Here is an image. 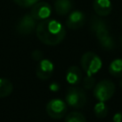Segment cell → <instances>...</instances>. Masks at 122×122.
<instances>
[{
	"label": "cell",
	"instance_id": "cell-1",
	"mask_svg": "<svg viewBox=\"0 0 122 122\" xmlns=\"http://www.w3.org/2000/svg\"><path fill=\"white\" fill-rule=\"evenodd\" d=\"M37 38L48 46H55L61 43L66 36V29L61 22L55 19L40 21L35 29Z\"/></svg>",
	"mask_w": 122,
	"mask_h": 122
},
{
	"label": "cell",
	"instance_id": "cell-2",
	"mask_svg": "<svg viewBox=\"0 0 122 122\" xmlns=\"http://www.w3.org/2000/svg\"><path fill=\"white\" fill-rule=\"evenodd\" d=\"M90 29L95 35L102 49L111 51L115 48V41L110 34L109 26L106 21L101 19L100 16L94 15L91 17Z\"/></svg>",
	"mask_w": 122,
	"mask_h": 122
},
{
	"label": "cell",
	"instance_id": "cell-3",
	"mask_svg": "<svg viewBox=\"0 0 122 122\" xmlns=\"http://www.w3.org/2000/svg\"><path fill=\"white\" fill-rule=\"evenodd\" d=\"M66 103L72 109H82L87 103V94L85 91L77 86L70 87L67 91Z\"/></svg>",
	"mask_w": 122,
	"mask_h": 122
},
{
	"label": "cell",
	"instance_id": "cell-4",
	"mask_svg": "<svg viewBox=\"0 0 122 122\" xmlns=\"http://www.w3.org/2000/svg\"><path fill=\"white\" fill-rule=\"evenodd\" d=\"M81 67L89 75L97 73L102 68L101 58L93 51H87L81 56Z\"/></svg>",
	"mask_w": 122,
	"mask_h": 122
},
{
	"label": "cell",
	"instance_id": "cell-5",
	"mask_svg": "<svg viewBox=\"0 0 122 122\" xmlns=\"http://www.w3.org/2000/svg\"><path fill=\"white\" fill-rule=\"evenodd\" d=\"M115 92L114 84L108 79H104L99 81L94 85L93 88V95L98 101L106 102L110 100Z\"/></svg>",
	"mask_w": 122,
	"mask_h": 122
},
{
	"label": "cell",
	"instance_id": "cell-6",
	"mask_svg": "<svg viewBox=\"0 0 122 122\" xmlns=\"http://www.w3.org/2000/svg\"><path fill=\"white\" fill-rule=\"evenodd\" d=\"M67 103L59 98L50 100L46 106V112L48 115L53 119H61L67 113Z\"/></svg>",
	"mask_w": 122,
	"mask_h": 122
},
{
	"label": "cell",
	"instance_id": "cell-7",
	"mask_svg": "<svg viewBox=\"0 0 122 122\" xmlns=\"http://www.w3.org/2000/svg\"><path fill=\"white\" fill-rule=\"evenodd\" d=\"M36 26V20L31 16V14L26 13L18 20L15 29L19 34L28 35L35 30Z\"/></svg>",
	"mask_w": 122,
	"mask_h": 122
},
{
	"label": "cell",
	"instance_id": "cell-8",
	"mask_svg": "<svg viewBox=\"0 0 122 122\" xmlns=\"http://www.w3.org/2000/svg\"><path fill=\"white\" fill-rule=\"evenodd\" d=\"M30 14L36 21L48 19L51 14V6L48 2L39 1L31 7Z\"/></svg>",
	"mask_w": 122,
	"mask_h": 122
},
{
	"label": "cell",
	"instance_id": "cell-9",
	"mask_svg": "<svg viewBox=\"0 0 122 122\" xmlns=\"http://www.w3.org/2000/svg\"><path fill=\"white\" fill-rule=\"evenodd\" d=\"M54 71L53 63L49 59H41L38 61V64L35 69L36 76L41 80H48L51 77Z\"/></svg>",
	"mask_w": 122,
	"mask_h": 122
},
{
	"label": "cell",
	"instance_id": "cell-10",
	"mask_svg": "<svg viewBox=\"0 0 122 122\" xmlns=\"http://www.w3.org/2000/svg\"><path fill=\"white\" fill-rule=\"evenodd\" d=\"M86 22L85 13L79 10H71L66 20V26L71 30H78L84 26Z\"/></svg>",
	"mask_w": 122,
	"mask_h": 122
},
{
	"label": "cell",
	"instance_id": "cell-11",
	"mask_svg": "<svg viewBox=\"0 0 122 122\" xmlns=\"http://www.w3.org/2000/svg\"><path fill=\"white\" fill-rule=\"evenodd\" d=\"M92 9L96 15L106 17L112 12V6L111 0H93Z\"/></svg>",
	"mask_w": 122,
	"mask_h": 122
},
{
	"label": "cell",
	"instance_id": "cell-12",
	"mask_svg": "<svg viewBox=\"0 0 122 122\" xmlns=\"http://www.w3.org/2000/svg\"><path fill=\"white\" fill-rule=\"evenodd\" d=\"M83 75L81 70L77 66H71L66 72V80L69 84L75 86L82 81Z\"/></svg>",
	"mask_w": 122,
	"mask_h": 122
},
{
	"label": "cell",
	"instance_id": "cell-13",
	"mask_svg": "<svg viewBox=\"0 0 122 122\" xmlns=\"http://www.w3.org/2000/svg\"><path fill=\"white\" fill-rule=\"evenodd\" d=\"M54 10L58 15H67L71 11L73 7V3L71 0H55L54 4Z\"/></svg>",
	"mask_w": 122,
	"mask_h": 122
},
{
	"label": "cell",
	"instance_id": "cell-14",
	"mask_svg": "<svg viewBox=\"0 0 122 122\" xmlns=\"http://www.w3.org/2000/svg\"><path fill=\"white\" fill-rule=\"evenodd\" d=\"M109 71L114 77H122V58H116L109 65Z\"/></svg>",
	"mask_w": 122,
	"mask_h": 122
},
{
	"label": "cell",
	"instance_id": "cell-15",
	"mask_svg": "<svg viewBox=\"0 0 122 122\" xmlns=\"http://www.w3.org/2000/svg\"><path fill=\"white\" fill-rule=\"evenodd\" d=\"M13 85L12 83L6 78L0 77V97H6L12 92Z\"/></svg>",
	"mask_w": 122,
	"mask_h": 122
},
{
	"label": "cell",
	"instance_id": "cell-16",
	"mask_svg": "<svg viewBox=\"0 0 122 122\" xmlns=\"http://www.w3.org/2000/svg\"><path fill=\"white\" fill-rule=\"evenodd\" d=\"M108 107L103 101H98L93 107V112L97 118H104L108 114Z\"/></svg>",
	"mask_w": 122,
	"mask_h": 122
},
{
	"label": "cell",
	"instance_id": "cell-17",
	"mask_svg": "<svg viewBox=\"0 0 122 122\" xmlns=\"http://www.w3.org/2000/svg\"><path fill=\"white\" fill-rule=\"evenodd\" d=\"M65 122H87L86 117L79 112H71L66 115Z\"/></svg>",
	"mask_w": 122,
	"mask_h": 122
},
{
	"label": "cell",
	"instance_id": "cell-18",
	"mask_svg": "<svg viewBox=\"0 0 122 122\" xmlns=\"http://www.w3.org/2000/svg\"><path fill=\"white\" fill-rule=\"evenodd\" d=\"M82 83H83V86H84L85 89L91 90L95 85V79H94V77L92 75L87 74L84 78H82Z\"/></svg>",
	"mask_w": 122,
	"mask_h": 122
},
{
	"label": "cell",
	"instance_id": "cell-19",
	"mask_svg": "<svg viewBox=\"0 0 122 122\" xmlns=\"http://www.w3.org/2000/svg\"><path fill=\"white\" fill-rule=\"evenodd\" d=\"M40 0H13V2L21 8H30Z\"/></svg>",
	"mask_w": 122,
	"mask_h": 122
},
{
	"label": "cell",
	"instance_id": "cell-20",
	"mask_svg": "<svg viewBox=\"0 0 122 122\" xmlns=\"http://www.w3.org/2000/svg\"><path fill=\"white\" fill-rule=\"evenodd\" d=\"M31 58L34 61H40L41 59H43V52L40 50H34L31 52Z\"/></svg>",
	"mask_w": 122,
	"mask_h": 122
},
{
	"label": "cell",
	"instance_id": "cell-21",
	"mask_svg": "<svg viewBox=\"0 0 122 122\" xmlns=\"http://www.w3.org/2000/svg\"><path fill=\"white\" fill-rule=\"evenodd\" d=\"M112 121L113 122H122V112H116L112 116Z\"/></svg>",
	"mask_w": 122,
	"mask_h": 122
},
{
	"label": "cell",
	"instance_id": "cell-22",
	"mask_svg": "<svg viewBox=\"0 0 122 122\" xmlns=\"http://www.w3.org/2000/svg\"><path fill=\"white\" fill-rule=\"evenodd\" d=\"M58 85H57V83H51V85L50 86V89L51 90H52L53 92H55V91H57L58 90Z\"/></svg>",
	"mask_w": 122,
	"mask_h": 122
},
{
	"label": "cell",
	"instance_id": "cell-23",
	"mask_svg": "<svg viewBox=\"0 0 122 122\" xmlns=\"http://www.w3.org/2000/svg\"><path fill=\"white\" fill-rule=\"evenodd\" d=\"M120 87H121V88H122V80H121V81H120Z\"/></svg>",
	"mask_w": 122,
	"mask_h": 122
},
{
	"label": "cell",
	"instance_id": "cell-24",
	"mask_svg": "<svg viewBox=\"0 0 122 122\" xmlns=\"http://www.w3.org/2000/svg\"><path fill=\"white\" fill-rule=\"evenodd\" d=\"M120 42H121V46H122V36H121V39H120Z\"/></svg>",
	"mask_w": 122,
	"mask_h": 122
},
{
	"label": "cell",
	"instance_id": "cell-25",
	"mask_svg": "<svg viewBox=\"0 0 122 122\" xmlns=\"http://www.w3.org/2000/svg\"><path fill=\"white\" fill-rule=\"evenodd\" d=\"M121 25H122V18H121Z\"/></svg>",
	"mask_w": 122,
	"mask_h": 122
},
{
	"label": "cell",
	"instance_id": "cell-26",
	"mask_svg": "<svg viewBox=\"0 0 122 122\" xmlns=\"http://www.w3.org/2000/svg\"><path fill=\"white\" fill-rule=\"evenodd\" d=\"M110 122H113V121H110Z\"/></svg>",
	"mask_w": 122,
	"mask_h": 122
}]
</instances>
